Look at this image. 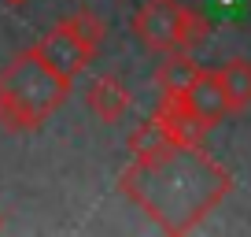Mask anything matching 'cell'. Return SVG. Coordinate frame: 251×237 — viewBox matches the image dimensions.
Masks as SVG:
<instances>
[{
	"instance_id": "obj_6",
	"label": "cell",
	"mask_w": 251,
	"mask_h": 237,
	"mask_svg": "<svg viewBox=\"0 0 251 237\" xmlns=\"http://www.w3.org/2000/svg\"><path fill=\"white\" fill-rule=\"evenodd\" d=\"M200 74H203V63H196V52H188V48H170V52H163L151 82H155L159 96H185L188 89L196 86Z\"/></svg>"
},
{
	"instance_id": "obj_2",
	"label": "cell",
	"mask_w": 251,
	"mask_h": 237,
	"mask_svg": "<svg viewBox=\"0 0 251 237\" xmlns=\"http://www.w3.org/2000/svg\"><path fill=\"white\" fill-rule=\"evenodd\" d=\"M74 82L41 59L37 48H23L0 71V126L8 134H33L63 108Z\"/></svg>"
},
{
	"instance_id": "obj_1",
	"label": "cell",
	"mask_w": 251,
	"mask_h": 237,
	"mask_svg": "<svg viewBox=\"0 0 251 237\" xmlns=\"http://www.w3.org/2000/svg\"><path fill=\"white\" fill-rule=\"evenodd\" d=\"M122 193L166 234H188L233 193V174L200 145L177 148L159 163H129L122 171Z\"/></svg>"
},
{
	"instance_id": "obj_8",
	"label": "cell",
	"mask_w": 251,
	"mask_h": 237,
	"mask_svg": "<svg viewBox=\"0 0 251 237\" xmlns=\"http://www.w3.org/2000/svg\"><path fill=\"white\" fill-rule=\"evenodd\" d=\"M126 148H129V156H133V163H159L163 156H170V152H177L181 145L174 141L170 134H166V126L159 122V118H148V122H141V126L129 134V141H126Z\"/></svg>"
},
{
	"instance_id": "obj_13",
	"label": "cell",
	"mask_w": 251,
	"mask_h": 237,
	"mask_svg": "<svg viewBox=\"0 0 251 237\" xmlns=\"http://www.w3.org/2000/svg\"><path fill=\"white\" fill-rule=\"evenodd\" d=\"M0 230H4V215H0Z\"/></svg>"
},
{
	"instance_id": "obj_10",
	"label": "cell",
	"mask_w": 251,
	"mask_h": 237,
	"mask_svg": "<svg viewBox=\"0 0 251 237\" xmlns=\"http://www.w3.org/2000/svg\"><path fill=\"white\" fill-rule=\"evenodd\" d=\"M214 26L211 19L203 15L192 4H181V19H177V37H174V48H188V52H200V48L211 41Z\"/></svg>"
},
{
	"instance_id": "obj_5",
	"label": "cell",
	"mask_w": 251,
	"mask_h": 237,
	"mask_svg": "<svg viewBox=\"0 0 251 237\" xmlns=\"http://www.w3.org/2000/svg\"><path fill=\"white\" fill-rule=\"evenodd\" d=\"M85 108L93 111V118L115 126V122H122V118L129 115L133 93H129L126 82L115 78V74H96V78H89V86H85Z\"/></svg>"
},
{
	"instance_id": "obj_11",
	"label": "cell",
	"mask_w": 251,
	"mask_h": 237,
	"mask_svg": "<svg viewBox=\"0 0 251 237\" xmlns=\"http://www.w3.org/2000/svg\"><path fill=\"white\" fill-rule=\"evenodd\" d=\"M59 23L67 26L74 37H81L85 45H93V48H100V45H103V37H107V23H103L96 11H89V8H81V11H74V15L59 19Z\"/></svg>"
},
{
	"instance_id": "obj_7",
	"label": "cell",
	"mask_w": 251,
	"mask_h": 237,
	"mask_svg": "<svg viewBox=\"0 0 251 237\" xmlns=\"http://www.w3.org/2000/svg\"><path fill=\"white\" fill-rule=\"evenodd\" d=\"M188 104H192V111H196L211 130L218 126L226 115H233V111H229V100H226V89H222L218 71H207V67H203V74L196 78V86L188 89Z\"/></svg>"
},
{
	"instance_id": "obj_12",
	"label": "cell",
	"mask_w": 251,
	"mask_h": 237,
	"mask_svg": "<svg viewBox=\"0 0 251 237\" xmlns=\"http://www.w3.org/2000/svg\"><path fill=\"white\" fill-rule=\"evenodd\" d=\"M0 4H4V8H26L30 0H0Z\"/></svg>"
},
{
	"instance_id": "obj_3",
	"label": "cell",
	"mask_w": 251,
	"mask_h": 237,
	"mask_svg": "<svg viewBox=\"0 0 251 237\" xmlns=\"http://www.w3.org/2000/svg\"><path fill=\"white\" fill-rule=\"evenodd\" d=\"M33 48L41 52V59H45L52 71H59L63 78H71V82L78 78L81 71H89V63H93V56H96L93 45H85L81 37H74L63 23H55Z\"/></svg>"
},
{
	"instance_id": "obj_4",
	"label": "cell",
	"mask_w": 251,
	"mask_h": 237,
	"mask_svg": "<svg viewBox=\"0 0 251 237\" xmlns=\"http://www.w3.org/2000/svg\"><path fill=\"white\" fill-rule=\"evenodd\" d=\"M181 0H144L141 11L133 15V33L148 52H170L177 37Z\"/></svg>"
},
{
	"instance_id": "obj_9",
	"label": "cell",
	"mask_w": 251,
	"mask_h": 237,
	"mask_svg": "<svg viewBox=\"0 0 251 237\" xmlns=\"http://www.w3.org/2000/svg\"><path fill=\"white\" fill-rule=\"evenodd\" d=\"M218 78H222V89H226V100H229V111H244L251 108V59L244 56H233L218 67Z\"/></svg>"
}]
</instances>
